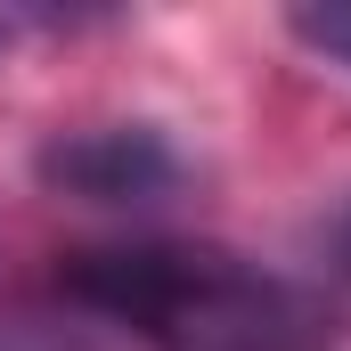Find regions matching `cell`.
<instances>
[{
	"instance_id": "3957f363",
	"label": "cell",
	"mask_w": 351,
	"mask_h": 351,
	"mask_svg": "<svg viewBox=\"0 0 351 351\" xmlns=\"http://www.w3.org/2000/svg\"><path fill=\"white\" fill-rule=\"evenodd\" d=\"M294 33L319 49V58H335L351 74V0H319V8H294Z\"/></svg>"
},
{
	"instance_id": "7a4b0ae2",
	"label": "cell",
	"mask_w": 351,
	"mask_h": 351,
	"mask_svg": "<svg viewBox=\"0 0 351 351\" xmlns=\"http://www.w3.org/2000/svg\"><path fill=\"white\" fill-rule=\"evenodd\" d=\"M41 180L58 196H82V204H147L180 188V156L164 147V131H139V123H106V131H66L41 147Z\"/></svg>"
},
{
	"instance_id": "6da1fadb",
	"label": "cell",
	"mask_w": 351,
	"mask_h": 351,
	"mask_svg": "<svg viewBox=\"0 0 351 351\" xmlns=\"http://www.w3.org/2000/svg\"><path fill=\"white\" fill-rule=\"evenodd\" d=\"M58 278L74 302L139 327L156 351H319L294 294L221 245H98Z\"/></svg>"
},
{
	"instance_id": "277c9868",
	"label": "cell",
	"mask_w": 351,
	"mask_h": 351,
	"mask_svg": "<svg viewBox=\"0 0 351 351\" xmlns=\"http://www.w3.org/2000/svg\"><path fill=\"white\" fill-rule=\"evenodd\" d=\"M335 254L351 262V204H343V221H335Z\"/></svg>"
}]
</instances>
